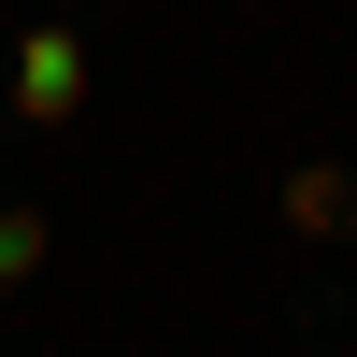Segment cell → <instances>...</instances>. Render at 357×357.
<instances>
[{"mask_svg": "<svg viewBox=\"0 0 357 357\" xmlns=\"http://www.w3.org/2000/svg\"><path fill=\"white\" fill-rule=\"evenodd\" d=\"M15 114L29 129H72L86 114V29H29L15 43Z\"/></svg>", "mask_w": 357, "mask_h": 357, "instance_id": "1", "label": "cell"}, {"mask_svg": "<svg viewBox=\"0 0 357 357\" xmlns=\"http://www.w3.org/2000/svg\"><path fill=\"white\" fill-rule=\"evenodd\" d=\"M286 229H301V243H357V172H286Z\"/></svg>", "mask_w": 357, "mask_h": 357, "instance_id": "2", "label": "cell"}, {"mask_svg": "<svg viewBox=\"0 0 357 357\" xmlns=\"http://www.w3.org/2000/svg\"><path fill=\"white\" fill-rule=\"evenodd\" d=\"M43 272V215H29V200H0V286H29Z\"/></svg>", "mask_w": 357, "mask_h": 357, "instance_id": "3", "label": "cell"}]
</instances>
